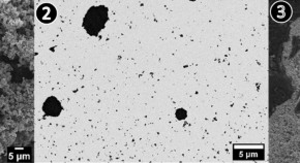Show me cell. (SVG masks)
<instances>
[{
  "label": "cell",
  "instance_id": "cell-2",
  "mask_svg": "<svg viewBox=\"0 0 300 163\" xmlns=\"http://www.w3.org/2000/svg\"><path fill=\"white\" fill-rule=\"evenodd\" d=\"M271 16L277 22H280V23L286 22L292 16V9L289 4L285 2H279L272 7Z\"/></svg>",
  "mask_w": 300,
  "mask_h": 163
},
{
  "label": "cell",
  "instance_id": "cell-4",
  "mask_svg": "<svg viewBox=\"0 0 300 163\" xmlns=\"http://www.w3.org/2000/svg\"><path fill=\"white\" fill-rule=\"evenodd\" d=\"M37 16L41 22L44 23H50L56 17V10L54 9L53 6L50 5H44L41 6L37 12Z\"/></svg>",
  "mask_w": 300,
  "mask_h": 163
},
{
  "label": "cell",
  "instance_id": "cell-3",
  "mask_svg": "<svg viewBox=\"0 0 300 163\" xmlns=\"http://www.w3.org/2000/svg\"><path fill=\"white\" fill-rule=\"evenodd\" d=\"M43 111L47 116L50 117H57L62 111V106L59 100H57L55 97H49L44 102Z\"/></svg>",
  "mask_w": 300,
  "mask_h": 163
},
{
  "label": "cell",
  "instance_id": "cell-1",
  "mask_svg": "<svg viewBox=\"0 0 300 163\" xmlns=\"http://www.w3.org/2000/svg\"><path fill=\"white\" fill-rule=\"evenodd\" d=\"M109 20V11L105 6L92 7L88 10L83 19V28L91 36H97L105 28Z\"/></svg>",
  "mask_w": 300,
  "mask_h": 163
}]
</instances>
